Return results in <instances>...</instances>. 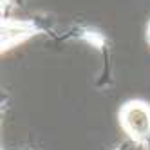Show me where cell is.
Wrapping results in <instances>:
<instances>
[{
    "label": "cell",
    "mask_w": 150,
    "mask_h": 150,
    "mask_svg": "<svg viewBox=\"0 0 150 150\" xmlns=\"http://www.w3.org/2000/svg\"><path fill=\"white\" fill-rule=\"evenodd\" d=\"M117 117L128 139L150 143V105L146 101L130 100L123 103Z\"/></svg>",
    "instance_id": "6da1fadb"
},
{
    "label": "cell",
    "mask_w": 150,
    "mask_h": 150,
    "mask_svg": "<svg viewBox=\"0 0 150 150\" xmlns=\"http://www.w3.org/2000/svg\"><path fill=\"white\" fill-rule=\"evenodd\" d=\"M36 33H40V29L29 20L4 18L2 20V52L22 44L24 40L31 38Z\"/></svg>",
    "instance_id": "7a4b0ae2"
},
{
    "label": "cell",
    "mask_w": 150,
    "mask_h": 150,
    "mask_svg": "<svg viewBox=\"0 0 150 150\" xmlns=\"http://www.w3.org/2000/svg\"><path fill=\"white\" fill-rule=\"evenodd\" d=\"M112 150H150V143H139V141H132V139H128V141L117 145Z\"/></svg>",
    "instance_id": "3957f363"
},
{
    "label": "cell",
    "mask_w": 150,
    "mask_h": 150,
    "mask_svg": "<svg viewBox=\"0 0 150 150\" xmlns=\"http://www.w3.org/2000/svg\"><path fill=\"white\" fill-rule=\"evenodd\" d=\"M146 38H148V44H150V22L146 25Z\"/></svg>",
    "instance_id": "277c9868"
},
{
    "label": "cell",
    "mask_w": 150,
    "mask_h": 150,
    "mask_svg": "<svg viewBox=\"0 0 150 150\" xmlns=\"http://www.w3.org/2000/svg\"><path fill=\"white\" fill-rule=\"evenodd\" d=\"M9 2H11V0H2V7H4V6H7Z\"/></svg>",
    "instance_id": "5b68a950"
}]
</instances>
